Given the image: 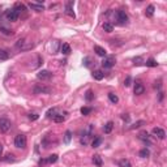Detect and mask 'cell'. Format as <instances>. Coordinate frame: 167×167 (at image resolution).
<instances>
[{
  "label": "cell",
  "instance_id": "cell-1",
  "mask_svg": "<svg viewBox=\"0 0 167 167\" xmlns=\"http://www.w3.org/2000/svg\"><path fill=\"white\" fill-rule=\"evenodd\" d=\"M15 146L19 149H25L26 148V137L24 135H17L15 137Z\"/></svg>",
  "mask_w": 167,
  "mask_h": 167
},
{
  "label": "cell",
  "instance_id": "cell-42",
  "mask_svg": "<svg viewBox=\"0 0 167 167\" xmlns=\"http://www.w3.org/2000/svg\"><path fill=\"white\" fill-rule=\"evenodd\" d=\"M1 154H3V145H0V157H1Z\"/></svg>",
  "mask_w": 167,
  "mask_h": 167
},
{
  "label": "cell",
  "instance_id": "cell-12",
  "mask_svg": "<svg viewBox=\"0 0 167 167\" xmlns=\"http://www.w3.org/2000/svg\"><path fill=\"white\" fill-rule=\"evenodd\" d=\"M29 8L35 11V12H42V11H44V7L42 5V4H37V3H29Z\"/></svg>",
  "mask_w": 167,
  "mask_h": 167
},
{
  "label": "cell",
  "instance_id": "cell-19",
  "mask_svg": "<svg viewBox=\"0 0 167 167\" xmlns=\"http://www.w3.org/2000/svg\"><path fill=\"white\" fill-rule=\"evenodd\" d=\"M60 50H62V52L64 54V55H68V54H71V46H69L68 43H64V44H62V47H60Z\"/></svg>",
  "mask_w": 167,
  "mask_h": 167
},
{
  "label": "cell",
  "instance_id": "cell-24",
  "mask_svg": "<svg viewBox=\"0 0 167 167\" xmlns=\"http://www.w3.org/2000/svg\"><path fill=\"white\" fill-rule=\"evenodd\" d=\"M72 140V132L71 131H65L64 133V144H69Z\"/></svg>",
  "mask_w": 167,
  "mask_h": 167
},
{
  "label": "cell",
  "instance_id": "cell-32",
  "mask_svg": "<svg viewBox=\"0 0 167 167\" xmlns=\"http://www.w3.org/2000/svg\"><path fill=\"white\" fill-rule=\"evenodd\" d=\"M145 124V121L144 120H140V121H136V123L133 124V125H131V129H136V128H140L141 125H144Z\"/></svg>",
  "mask_w": 167,
  "mask_h": 167
},
{
  "label": "cell",
  "instance_id": "cell-16",
  "mask_svg": "<svg viewBox=\"0 0 167 167\" xmlns=\"http://www.w3.org/2000/svg\"><path fill=\"white\" fill-rule=\"evenodd\" d=\"M154 11H155V7L154 5H148V8H146V11H145V15H146V17H153V15H154Z\"/></svg>",
  "mask_w": 167,
  "mask_h": 167
},
{
  "label": "cell",
  "instance_id": "cell-17",
  "mask_svg": "<svg viewBox=\"0 0 167 167\" xmlns=\"http://www.w3.org/2000/svg\"><path fill=\"white\" fill-rule=\"evenodd\" d=\"M46 115H47V118H48V119H54L56 115H58V108H55V107H54V108H50L48 111H47Z\"/></svg>",
  "mask_w": 167,
  "mask_h": 167
},
{
  "label": "cell",
  "instance_id": "cell-14",
  "mask_svg": "<svg viewBox=\"0 0 167 167\" xmlns=\"http://www.w3.org/2000/svg\"><path fill=\"white\" fill-rule=\"evenodd\" d=\"M102 28L106 33H112V31H114V25L110 24V22H105V24L102 25Z\"/></svg>",
  "mask_w": 167,
  "mask_h": 167
},
{
  "label": "cell",
  "instance_id": "cell-6",
  "mask_svg": "<svg viewBox=\"0 0 167 167\" xmlns=\"http://www.w3.org/2000/svg\"><path fill=\"white\" fill-rule=\"evenodd\" d=\"M115 63H116V60H115L114 56H108V58H105L102 62V67L103 68H112L115 65Z\"/></svg>",
  "mask_w": 167,
  "mask_h": 167
},
{
  "label": "cell",
  "instance_id": "cell-15",
  "mask_svg": "<svg viewBox=\"0 0 167 167\" xmlns=\"http://www.w3.org/2000/svg\"><path fill=\"white\" fill-rule=\"evenodd\" d=\"M93 163L95 164V166H98V167L102 166L103 162H102V158H101V155H99V154L93 155Z\"/></svg>",
  "mask_w": 167,
  "mask_h": 167
},
{
  "label": "cell",
  "instance_id": "cell-39",
  "mask_svg": "<svg viewBox=\"0 0 167 167\" xmlns=\"http://www.w3.org/2000/svg\"><path fill=\"white\" fill-rule=\"evenodd\" d=\"M12 157H13L12 154H8V155H7V158H5V161H7V162H9V161H13V158H12Z\"/></svg>",
  "mask_w": 167,
  "mask_h": 167
},
{
  "label": "cell",
  "instance_id": "cell-37",
  "mask_svg": "<svg viewBox=\"0 0 167 167\" xmlns=\"http://www.w3.org/2000/svg\"><path fill=\"white\" fill-rule=\"evenodd\" d=\"M140 139H142V140H148L149 139V133L148 132H145V131H142V132L140 133Z\"/></svg>",
  "mask_w": 167,
  "mask_h": 167
},
{
  "label": "cell",
  "instance_id": "cell-21",
  "mask_svg": "<svg viewBox=\"0 0 167 167\" xmlns=\"http://www.w3.org/2000/svg\"><path fill=\"white\" fill-rule=\"evenodd\" d=\"M119 167H132V163L129 162V159H120L119 161Z\"/></svg>",
  "mask_w": 167,
  "mask_h": 167
},
{
  "label": "cell",
  "instance_id": "cell-33",
  "mask_svg": "<svg viewBox=\"0 0 167 167\" xmlns=\"http://www.w3.org/2000/svg\"><path fill=\"white\" fill-rule=\"evenodd\" d=\"M56 161H58V155L56 154H51L48 158H47V162H48V163H55Z\"/></svg>",
  "mask_w": 167,
  "mask_h": 167
},
{
  "label": "cell",
  "instance_id": "cell-7",
  "mask_svg": "<svg viewBox=\"0 0 167 167\" xmlns=\"http://www.w3.org/2000/svg\"><path fill=\"white\" fill-rule=\"evenodd\" d=\"M133 91H135V94H136V95H141V94H144V93H145V86H144V84L141 82V81H136Z\"/></svg>",
  "mask_w": 167,
  "mask_h": 167
},
{
  "label": "cell",
  "instance_id": "cell-18",
  "mask_svg": "<svg viewBox=\"0 0 167 167\" xmlns=\"http://www.w3.org/2000/svg\"><path fill=\"white\" fill-rule=\"evenodd\" d=\"M65 13H67L69 17H73L74 19V12H73V8H72V3L67 4V7H65Z\"/></svg>",
  "mask_w": 167,
  "mask_h": 167
},
{
  "label": "cell",
  "instance_id": "cell-9",
  "mask_svg": "<svg viewBox=\"0 0 167 167\" xmlns=\"http://www.w3.org/2000/svg\"><path fill=\"white\" fill-rule=\"evenodd\" d=\"M33 91H34V94H50L51 93V89L47 86H40V85H37V86H34V89H33Z\"/></svg>",
  "mask_w": 167,
  "mask_h": 167
},
{
  "label": "cell",
  "instance_id": "cell-30",
  "mask_svg": "<svg viewBox=\"0 0 167 167\" xmlns=\"http://www.w3.org/2000/svg\"><path fill=\"white\" fill-rule=\"evenodd\" d=\"M101 144H102V139H101V137H95V139L93 140V142H91V146H93V148H98Z\"/></svg>",
  "mask_w": 167,
  "mask_h": 167
},
{
  "label": "cell",
  "instance_id": "cell-25",
  "mask_svg": "<svg viewBox=\"0 0 167 167\" xmlns=\"http://www.w3.org/2000/svg\"><path fill=\"white\" fill-rule=\"evenodd\" d=\"M139 155H140L141 158H148L149 155H150V152H149V149L144 148V149H141V150H140Z\"/></svg>",
  "mask_w": 167,
  "mask_h": 167
},
{
  "label": "cell",
  "instance_id": "cell-41",
  "mask_svg": "<svg viewBox=\"0 0 167 167\" xmlns=\"http://www.w3.org/2000/svg\"><path fill=\"white\" fill-rule=\"evenodd\" d=\"M162 99H163V93L161 91V93H159V101H162Z\"/></svg>",
  "mask_w": 167,
  "mask_h": 167
},
{
  "label": "cell",
  "instance_id": "cell-11",
  "mask_svg": "<svg viewBox=\"0 0 167 167\" xmlns=\"http://www.w3.org/2000/svg\"><path fill=\"white\" fill-rule=\"evenodd\" d=\"M91 76H93V78L94 80H97V81H101V80H103V77H105V73H103L101 69H95V71L91 73Z\"/></svg>",
  "mask_w": 167,
  "mask_h": 167
},
{
  "label": "cell",
  "instance_id": "cell-34",
  "mask_svg": "<svg viewBox=\"0 0 167 167\" xmlns=\"http://www.w3.org/2000/svg\"><path fill=\"white\" fill-rule=\"evenodd\" d=\"M0 31H1V33H4V34H7V35H11V34H12V30L7 29L5 26H0Z\"/></svg>",
  "mask_w": 167,
  "mask_h": 167
},
{
  "label": "cell",
  "instance_id": "cell-31",
  "mask_svg": "<svg viewBox=\"0 0 167 167\" xmlns=\"http://www.w3.org/2000/svg\"><path fill=\"white\" fill-rule=\"evenodd\" d=\"M80 111H81V114H82L84 116H87V115L91 112V107H82Z\"/></svg>",
  "mask_w": 167,
  "mask_h": 167
},
{
  "label": "cell",
  "instance_id": "cell-20",
  "mask_svg": "<svg viewBox=\"0 0 167 167\" xmlns=\"http://www.w3.org/2000/svg\"><path fill=\"white\" fill-rule=\"evenodd\" d=\"M112 128H114V123H112V121H108V123L105 124V127H103V131H105V133H111Z\"/></svg>",
  "mask_w": 167,
  "mask_h": 167
},
{
  "label": "cell",
  "instance_id": "cell-35",
  "mask_svg": "<svg viewBox=\"0 0 167 167\" xmlns=\"http://www.w3.org/2000/svg\"><path fill=\"white\" fill-rule=\"evenodd\" d=\"M131 84H132V77H131V76H128L127 78H125V80H124V86H131Z\"/></svg>",
  "mask_w": 167,
  "mask_h": 167
},
{
  "label": "cell",
  "instance_id": "cell-40",
  "mask_svg": "<svg viewBox=\"0 0 167 167\" xmlns=\"http://www.w3.org/2000/svg\"><path fill=\"white\" fill-rule=\"evenodd\" d=\"M46 163H48V162H47V159H40V161H39L40 166H42V164H46Z\"/></svg>",
  "mask_w": 167,
  "mask_h": 167
},
{
  "label": "cell",
  "instance_id": "cell-36",
  "mask_svg": "<svg viewBox=\"0 0 167 167\" xmlns=\"http://www.w3.org/2000/svg\"><path fill=\"white\" fill-rule=\"evenodd\" d=\"M133 62H135V65H141L144 63V60H142V58H135V59H133Z\"/></svg>",
  "mask_w": 167,
  "mask_h": 167
},
{
  "label": "cell",
  "instance_id": "cell-4",
  "mask_svg": "<svg viewBox=\"0 0 167 167\" xmlns=\"http://www.w3.org/2000/svg\"><path fill=\"white\" fill-rule=\"evenodd\" d=\"M115 15H116V20L120 25H125L128 22V15L124 11H116Z\"/></svg>",
  "mask_w": 167,
  "mask_h": 167
},
{
  "label": "cell",
  "instance_id": "cell-29",
  "mask_svg": "<svg viewBox=\"0 0 167 167\" xmlns=\"http://www.w3.org/2000/svg\"><path fill=\"white\" fill-rule=\"evenodd\" d=\"M52 120H54V121H56V123H63V121L65 120V116H64L63 114H58V115L55 116V118L52 119Z\"/></svg>",
  "mask_w": 167,
  "mask_h": 167
},
{
  "label": "cell",
  "instance_id": "cell-13",
  "mask_svg": "<svg viewBox=\"0 0 167 167\" xmlns=\"http://www.w3.org/2000/svg\"><path fill=\"white\" fill-rule=\"evenodd\" d=\"M94 51H95L97 55H98V56H102V58H106V55H107L106 50L103 48V47H101V46H94Z\"/></svg>",
  "mask_w": 167,
  "mask_h": 167
},
{
  "label": "cell",
  "instance_id": "cell-27",
  "mask_svg": "<svg viewBox=\"0 0 167 167\" xmlns=\"http://www.w3.org/2000/svg\"><path fill=\"white\" fill-rule=\"evenodd\" d=\"M108 99H110V102L111 103H118L119 102V98L116 94L114 93H108Z\"/></svg>",
  "mask_w": 167,
  "mask_h": 167
},
{
  "label": "cell",
  "instance_id": "cell-23",
  "mask_svg": "<svg viewBox=\"0 0 167 167\" xmlns=\"http://www.w3.org/2000/svg\"><path fill=\"white\" fill-rule=\"evenodd\" d=\"M15 11L20 15L21 12H24V11H25V5L22 3H16L15 4Z\"/></svg>",
  "mask_w": 167,
  "mask_h": 167
},
{
  "label": "cell",
  "instance_id": "cell-22",
  "mask_svg": "<svg viewBox=\"0 0 167 167\" xmlns=\"http://www.w3.org/2000/svg\"><path fill=\"white\" fill-rule=\"evenodd\" d=\"M7 59H9V52L3 48H0V60H7Z\"/></svg>",
  "mask_w": 167,
  "mask_h": 167
},
{
  "label": "cell",
  "instance_id": "cell-5",
  "mask_svg": "<svg viewBox=\"0 0 167 167\" xmlns=\"http://www.w3.org/2000/svg\"><path fill=\"white\" fill-rule=\"evenodd\" d=\"M37 78L38 80H42V81H48L52 78V73L50 71H40L37 73Z\"/></svg>",
  "mask_w": 167,
  "mask_h": 167
},
{
  "label": "cell",
  "instance_id": "cell-28",
  "mask_svg": "<svg viewBox=\"0 0 167 167\" xmlns=\"http://www.w3.org/2000/svg\"><path fill=\"white\" fill-rule=\"evenodd\" d=\"M145 64H146V67H150V68H154V67H157L158 65V63L155 62L154 59H148L145 62Z\"/></svg>",
  "mask_w": 167,
  "mask_h": 167
},
{
  "label": "cell",
  "instance_id": "cell-3",
  "mask_svg": "<svg viewBox=\"0 0 167 167\" xmlns=\"http://www.w3.org/2000/svg\"><path fill=\"white\" fill-rule=\"evenodd\" d=\"M19 13L16 12L15 11V8H12V9H8V11H5V19L8 20V21H11V22H15V21H17L19 20Z\"/></svg>",
  "mask_w": 167,
  "mask_h": 167
},
{
  "label": "cell",
  "instance_id": "cell-2",
  "mask_svg": "<svg viewBox=\"0 0 167 167\" xmlns=\"http://www.w3.org/2000/svg\"><path fill=\"white\" fill-rule=\"evenodd\" d=\"M11 128H12L11 120H8V119H5V118L0 119V132L7 133L8 131H11Z\"/></svg>",
  "mask_w": 167,
  "mask_h": 167
},
{
  "label": "cell",
  "instance_id": "cell-26",
  "mask_svg": "<svg viewBox=\"0 0 167 167\" xmlns=\"http://www.w3.org/2000/svg\"><path fill=\"white\" fill-rule=\"evenodd\" d=\"M85 99H86L87 102H91L94 99V93H93V90H87L86 94H85Z\"/></svg>",
  "mask_w": 167,
  "mask_h": 167
},
{
  "label": "cell",
  "instance_id": "cell-10",
  "mask_svg": "<svg viewBox=\"0 0 167 167\" xmlns=\"http://www.w3.org/2000/svg\"><path fill=\"white\" fill-rule=\"evenodd\" d=\"M153 135H154L155 137H158L159 140H163L164 137H166V132H164L162 128H159V127L153 128Z\"/></svg>",
  "mask_w": 167,
  "mask_h": 167
},
{
  "label": "cell",
  "instance_id": "cell-38",
  "mask_svg": "<svg viewBox=\"0 0 167 167\" xmlns=\"http://www.w3.org/2000/svg\"><path fill=\"white\" fill-rule=\"evenodd\" d=\"M29 119H30V120H38V119H39V115L38 114H30L29 115Z\"/></svg>",
  "mask_w": 167,
  "mask_h": 167
},
{
  "label": "cell",
  "instance_id": "cell-8",
  "mask_svg": "<svg viewBox=\"0 0 167 167\" xmlns=\"http://www.w3.org/2000/svg\"><path fill=\"white\" fill-rule=\"evenodd\" d=\"M16 47L20 50H29L33 47V43H29V42H26V39H20L17 43H16Z\"/></svg>",
  "mask_w": 167,
  "mask_h": 167
}]
</instances>
